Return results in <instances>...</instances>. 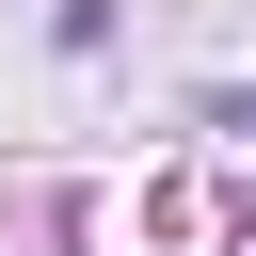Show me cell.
Listing matches in <instances>:
<instances>
[{
	"instance_id": "cell-1",
	"label": "cell",
	"mask_w": 256,
	"mask_h": 256,
	"mask_svg": "<svg viewBox=\"0 0 256 256\" xmlns=\"http://www.w3.org/2000/svg\"><path fill=\"white\" fill-rule=\"evenodd\" d=\"M224 128H256V96H224Z\"/></svg>"
}]
</instances>
